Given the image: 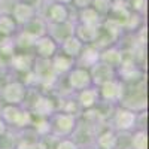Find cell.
Returning <instances> with one entry per match:
<instances>
[{
	"instance_id": "836d02e7",
	"label": "cell",
	"mask_w": 149,
	"mask_h": 149,
	"mask_svg": "<svg viewBox=\"0 0 149 149\" xmlns=\"http://www.w3.org/2000/svg\"><path fill=\"white\" fill-rule=\"evenodd\" d=\"M81 107L78 106L76 100H66V103L61 106V110L66 112V113H72V115H78L76 112L79 110Z\"/></svg>"
},
{
	"instance_id": "d6a6232c",
	"label": "cell",
	"mask_w": 149,
	"mask_h": 149,
	"mask_svg": "<svg viewBox=\"0 0 149 149\" xmlns=\"http://www.w3.org/2000/svg\"><path fill=\"white\" fill-rule=\"evenodd\" d=\"M54 149H81L79 143L73 139H69V137H60L57 140V145Z\"/></svg>"
},
{
	"instance_id": "7c38bea8",
	"label": "cell",
	"mask_w": 149,
	"mask_h": 149,
	"mask_svg": "<svg viewBox=\"0 0 149 149\" xmlns=\"http://www.w3.org/2000/svg\"><path fill=\"white\" fill-rule=\"evenodd\" d=\"M45 19L48 24H60L70 19V10L67 5L58 3V2H51L46 6V14Z\"/></svg>"
},
{
	"instance_id": "ba28073f",
	"label": "cell",
	"mask_w": 149,
	"mask_h": 149,
	"mask_svg": "<svg viewBox=\"0 0 149 149\" xmlns=\"http://www.w3.org/2000/svg\"><path fill=\"white\" fill-rule=\"evenodd\" d=\"M29 110L31 112L33 116L49 118L55 110H58V107H57V103L52 97H49L46 94H37Z\"/></svg>"
},
{
	"instance_id": "f35d334b",
	"label": "cell",
	"mask_w": 149,
	"mask_h": 149,
	"mask_svg": "<svg viewBox=\"0 0 149 149\" xmlns=\"http://www.w3.org/2000/svg\"><path fill=\"white\" fill-rule=\"evenodd\" d=\"M19 2H31V3H33L34 0H19Z\"/></svg>"
},
{
	"instance_id": "8992f818",
	"label": "cell",
	"mask_w": 149,
	"mask_h": 149,
	"mask_svg": "<svg viewBox=\"0 0 149 149\" xmlns=\"http://www.w3.org/2000/svg\"><path fill=\"white\" fill-rule=\"evenodd\" d=\"M66 79H67V85L69 88L74 93H78L84 88H88V86L93 85L91 81V74L90 70L85 69V67H79V66H74L67 74H66Z\"/></svg>"
},
{
	"instance_id": "30bf717a",
	"label": "cell",
	"mask_w": 149,
	"mask_h": 149,
	"mask_svg": "<svg viewBox=\"0 0 149 149\" xmlns=\"http://www.w3.org/2000/svg\"><path fill=\"white\" fill-rule=\"evenodd\" d=\"M88 70H90L91 81H93L94 86H100L102 84L116 78V70L113 67L107 66L106 63H103V61H100V60H98L94 66H91Z\"/></svg>"
},
{
	"instance_id": "f546056e",
	"label": "cell",
	"mask_w": 149,
	"mask_h": 149,
	"mask_svg": "<svg viewBox=\"0 0 149 149\" xmlns=\"http://www.w3.org/2000/svg\"><path fill=\"white\" fill-rule=\"evenodd\" d=\"M113 5V0H93L91 8H94L102 17H107Z\"/></svg>"
},
{
	"instance_id": "9c48e42d",
	"label": "cell",
	"mask_w": 149,
	"mask_h": 149,
	"mask_svg": "<svg viewBox=\"0 0 149 149\" xmlns=\"http://www.w3.org/2000/svg\"><path fill=\"white\" fill-rule=\"evenodd\" d=\"M33 49H34V55L37 58L51 60L58 52V43L46 33V34L37 37V39L34 40Z\"/></svg>"
},
{
	"instance_id": "4dcf8cb0",
	"label": "cell",
	"mask_w": 149,
	"mask_h": 149,
	"mask_svg": "<svg viewBox=\"0 0 149 149\" xmlns=\"http://www.w3.org/2000/svg\"><path fill=\"white\" fill-rule=\"evenodd\" d=\"M15 145H17V137H14L10 128L3 136H0V149H15Z\"/></svg>"
},
{
	"instance_id": "e0dca14e",
	"label": "cell",
	"mask_w": 149,
	"mask_h": 149,
	"mask_svg": "<svg viewBox=\"0 0 149 149\" xmlns=\"http://www.w3.org/2000/svg\"><path fill=\"white\" fill-rule=\"evenodd\" d=\"M100 33H102V27L85 26V24H79V22L76 24V27H74V36H76L81 42H84L85 45L95 43Z\"/></svg>"
},
{
	"instance_id": "8d00e7d4",
	"label": "cell",
	"mask_w": 149,
	"mask_h": 149,
	"mask_svg": "<svg viewBox=\"0 0 149 149\" xmlns=\"http://www.w3.org/2000/svg\"><path fill=\"white\" fill-rule=\"evenodd\" d=\"M3 72H5V60L0 57V76L3 74Z\"/></svg>"
},
{
	"instance_id": "3957f363",
	"label": "cell",
	"mask_w": 149,
	"mask_h": 149,
	"mask_svg": "<svg viewBox=\"0 0 149 149\" xmlns=\"http://www.w3.org/2000/svg\"><path fill=\"white\" fill-rule=\"evenodd\" d=\"M97 88H98V94H100V102H106L109 104L121 103L124 94H125V84L118 76L102 84Z\"/></svg>"
},
{
	"instance_id": "d590c367",
	"label": "cell",
	"mask_w": 149,
	"mask_h": 149,
	"mask_svg": "<svg viewBox=\"0 0 149 149\" xmlns=\"http://www.w3.org/2000/svg\"><path fill=\"white\" fill-rule=\"evenodd\" d=\"M9 130V127H8V124L2 119V118H0V136H3L6 131Z\"/></svg>"
},
{
	"instance_id": "484cf974",
	"label": "cell",
	"mask_w": 149,
	"mask_h": 149,
	"mask_svg": "<svg viewBox=\"0 0 149 149\" xmlns=\"http://www.w3.org/2000/svg\"><path fill=\"white\" fill-rule=\"evenodd\" d=\"M21 110V106H15V104H5L2 107V110H0V118H2L8 127L12 128V125H14V122L19 113Z\"/></svg>"
},
{
	"instance_id": "2e32d148",
	"label": "cell",
	"mask_w": 149,
	"mask_h": 149,
	"mask_svg": "<svg viewBox=\"0 0 149 149\" xmlns=\"http://www.w3.org/2000/svg\"><path fill=\"white\" fill-rule=\"evenodd\" d=\"M98 60H100V49L93 43L85 45L84 49L81 51V54L78 55V58L74 60V66L90 69L91 66H94L97 63Z\"/></svg>"
},
{
	"instance_id": "83f0119b",
	"label": "cell",
	"mask_w": 149,
	"mask_h": 149,
	"mask_svg": "<svg viewBox=\"0 0 149 149\" xmlns=\"http://www.w3.org/2000/svg\"><path fill=\"white\" fill-rule=\"evenodd\" d=\"M33 115H31V112L29 109H22L19 110V113L14 122V125H12V128H17V130H26L29 127H31V122H33Z\"/></svg>"
},
{
	"instance_id": "ab89813d",
	"label": "cell",
	"mask_w": 149,
	"mask_h": 149,
	"mask_svg": "<svg viewBox=\"0 0 149 149\" xmlns=\"http://www.w3.org/2000/svg\"><path fill=\"white\" fill-rule=\"evenodd\" d=\"M81 149H97V148H90L88 146V148H81Z\"/></svg>"
},
{
	"instance_id": "7402d4cb",
	"label": "cell",
	"mask_w": 149,
	"mask_h": 149,
	"mask_svg": "<svg viewBox=\"0 0 149 149\" xmlns=\"http://www.w3.org/2000/svg\"><path fill=\"white\" fill-rule=\"evenodd\" d=\"M24 33H27L29 36H31L33 39H37L43 34L48 33V22L45 18H39V17H34L30 22H27L24 27H21Z\"/></svg>"
},
{
	"instance_id": "ffe728a7",
	"label": "cell",
	"mask_w": 149,
	"mask_h": 149,
	"mask_svg": "<svg viewBox=\"0 0 149 149\" xmlns=\"http://www.w3.org/2000/svg\"><path fill=\"white\" fill-rule=\"evenodd\" d=\"M84 46H85V43L81 42L78 37L73 34V36L67 37V39H64L63 42L58 45V51L63 52V54H66V55L70 57V58H74V60H76L78 55L81 54V51L84 49Z\"/></svg>"
},
{
	"instance_id": "ac0fdd59",
	"label": "cell",
	"mask_w": 149,
	"mask_h": 149,
	"mask_svg": "<svg viewBox=\"0 0 149 149\" xmlns=\"http://www.w3.org/2000/svg\"><path fill=\"white\" fill-rule=\"evenodd\" d=\"M119 137L113 128H106L100 131L95 137V148L97 149H118Z\"/></svg>"
},
{
	"instance_id": "f1b7e54d",
	"label": "cell",
	"mask_w": 149,
	"mask_h": 149,
	"mask_svg": "<svg viewBox=\"0 0 149 149\" xmlns=\"http://www.w3.org/2000/svg\"><path fill=\"white\" fill-rule=\"evenodd\" d=\"M17 46H15V40L14 36L12 37H2V42H0V57L3 60H9L12 55L15 54Z\"/></svg>"
},
{
	"instance_id": "44dd1931",
	"label": "cell",
	"mask_w": 149,
	"mask_h": 149,
	"mask_svg": "<svg viewBox=\"0 0 149 149\" xmlns=\"http://www.w3.org/2000/svg\"><path fill=\"white\" fill-rule=\"evenodd\" d=\"M78 12H79V14H78V21H79V24L93 26V27H102L104 17H102L94 8L88 6V8L81 9V10H78Z\"/></svg>"
},
{
	"instance_id": "e575fe53",
	"label": "cell",
	"mask_w": 149,
	"mask_h": 149,
	"mask_svg": "<svg viewBox=\"0 0 149 149\" xmlns=\"http://www.w3.org/2000/svg\"><path fill=\"white\" fill-rule=\"evenodd\" d=\"M91 3H93V0H72V6L76 10L88 8V6H91Z\"/></svg>"
},
{
	"instance_id": "cb8c5ba5",
	"label": "cell",
	"mask_w": 149,
	"mask_h": 149,
	"mask_svg": "<svg viewBox=\"0 0 149 149\" xmlns=\"http://www.w3.org/2000/svg\"><path fill=\"white\" fill-rule=\"evenodd\" d=\"M130 149H148V133L145 128L133 131L130 137Z\"/></svg>"
},
{
	"instance_id": "d6986e66",
	"label": "cell",
	"mask_w": 149,
	"mask_h": 149,
	"mask_svg": "<svg viewBox=\"0 0 149 149\" xmlns=\"http://www.w3.org/2000/svg\"><path fill=\"white\" fill-rule=\"evenodd\" d=\"M51 66H52V70L57 76H63V74H67L74 67V58H70L66 54L58 51L51 58Z\"/></svg>"
},
{
	"instance_id": "603a6c76",
	"label": "cell",
	"mask_w": 149,
	"mask_h": 149,
	"mask_svg": "<svg viewBox=\"0 0 149 149\" xmlns=\"http://www.w3.org/2000/svg\"><path fill=\"white\" fill-rule=\"evenodd\" d=\"M18 26L10 14H0V36L2 37H12L18 31Z\"/></svg>"
},
{
	"instance_id": "1f68e13d",
	"label": "cell",
	"mask_w": 149,
	"mask_h": 149,
	"mask_svg": "<svg viewBox=\"0 0 149 149\" xmlns=\"http://www.w3.org/2000/svg\"><path fill=\"white\" fill-rule=\"evenodd\" d=\"M125 3H127V6H128V9L131 12L145 15L146 6H148V0H125Z\"/></svg>"
},
{
	"instance_id": "8fae6325",
	"label": "cell",
	"mask_w": 149,
	"mask_h": 149,
	"mask_svg": "<svg viewBox=\"0 0 149 149\" xmlns=\"http://www.w3.org/2000/svg\"><path fill=\"white\" fill-rule=\"evenodd\" d=\"M76 103L81 109L88 110V109H94L97 107V104L100 103V94H98V88L94 85L88 86V88H84L81 91L76 93Z\"/></svg>"
},
{
	"instance_id": "52a82bcc",
	"label": "cell",
	"mask_w": 149,
	"mask_h": 149,
	"mask_svg": "<svg viewBox=\"0 0 149 149\" xmlns=\"http://www.w3.org/2000/svg\"><path fill=\"white\" fill-rule=\"evenodd\" d=\"M10 15L15 19L18 27H24L34 17H37V9L31 2H19V0H15L14 6L10 9Z\"/></svg>"
},
{
	"instance_id": "7a4b0ae2",
	"label": "cell",
	"mask_w": 149,
	"mask_h": 149,
	"mask_svg": "<svg viewBox=\"0 0 149 149\" xmlns=\"http://www.w3.org/2000/svg\"><path fill=\"white\" fill-rule=\"evenodd\" d=\"M27 94H29V86L22 81L14 79V81H8L2 85V88H0V100L5 104L21 106L26 103Z\"/></svg>"
},
{
	"instance_id": "5b68a950",
	"label": "cell",
	"mask_w": 149,
	"mask_h": 149,
	"mask_svg": "<svg viewBox=\"0 0 149 149\" xmlns=\"http://www.w3.org/2000/svg\"><path fill=\"white\" fill-rule=\"evenodd\" d=\"M116 76L124 82V84H137L143 78V72L140 66L136 63L133 57H124L121 66L116 69Z\"/></svg>"
},
{
	"instance_id": "74e56055",
	"label": "cell",
	"mask_w": 149,
	"mask_h": 149,
	"mask_svg": "<svg viewBox=\"0 0 149 149\" xmlns=\"http://www.w3.org/2000/svg\"><path fill=\"white\" fill-rule=\"evenodd\" d=\"M54 2L63 3V5H67V6H70V5H72V0H54Z\"/></svg>"
},
{
	"instance_id": "277c9868",
	"label": "cell",
	"mask_w": 149,
	"mask_h": 149,
	"mask_svg": "<svg viewBox=\"0 0 149 149\" xmlns=\"http://www.w3.org/2000/svg\"><path fill=\"white\" fill-rule=\"evenodd\" d=\"M139 122V113L134 112L128 107L119 106L116 107L113 118H112V124H113V130L116 131H122V133H128L133 131L137 127Z\"/></svg>"
},
{
	"instance_id": "6da1fadb",
	"label": "cell",
	"mask_w": 149,
	"mask_h": 149,
	"mask_svg": "<svg viewBox=\"0 0 149 149\" xmlns=\"http://www.w3.org/2000/svg\"><path fill=\"white\" fill-rule=\"evenodd\" d=\"M49 124H51V134L54 137H69L76 130L78 119L76 115L66 113L63 110H55L49 116Z\"/></svg>"
},
{
	"instance_id": "4316f807",
	"label": "cell",
	"mask_w": 149,
	"mask_h": 149,
	"mask_svg": "<svg viewBox=\"0 0 149 149\" xmlns=\"http://www.w3.org/2000/svg\"><path fill=\"white\" fill-rule=\"evenodd\" d=\"M33 131L36 133L37 137H46L48 134H51V124H49V118H33L31 122Z\"/></svg>"
},
{
	"instance_id": "d4e9b609",
	"label": "cell",
	"mask_w": 149,
	"mask_h": 149,
	"mask_svg": "<svg viewBox=\"0 0 149 149\" xmlns=\"http://www.w3.org/2000/svg\"><path fill=\"white\" fill-rule=\"evenodd\" d=\"M142 26H143V15L136 14V12H130L128 17L122 22V30L134 33V31H137Z\"/></svg>"
},
{
	"instance_id": "4fadbf2b",
	"label": "cell",
	"mask_w": 149,
	"mask_h": 149,
	"mask_svg": "<svg viewBox=\"0 0 149 149\" xmlns=\"http://www.w3.org/2000/svg\"><path fill=\"white\" fill-rule=\"evenodd\" d=\"M74 27H76V24L72 19H67L60 24H48V34L60 45L64 39L74 34Z\"/></svg>"
},
{
	"instance_id": "9a60e30c",
	"label": "cell",
	"mask_w": 149,
	"mask_h": 149,
	"mask_svg": "<svg viewBox=\"0 0 149 149\" xmlns=\"http://www.w3.org/2000/svg\"><path fill=\"white\" fill-rule=\"evenodd\" d=\"M124 57H125V52L118 45H109L100 51V61H103V63H106L110 67H113L115 70L121 66Z\"/></svg>"
},
{
	"instance_id": "5bb4252c",
	"label": "cell",
	"mask_w": 149,
	"mask_h": 149,
	"mask_svg": "<svg viewBox=\"0 0 149 149\" xmlns=\"http://www.w3.org/2000/svg\"><path fill=\"white\" fill-rule=\"evenodd\" d=\"M34 60H36V55L33 54H29L26 51H22V52L15 51V54L8 60V64L18 73H27L33 70Z\"/></svg>"
}]
</instances>
